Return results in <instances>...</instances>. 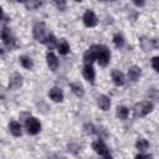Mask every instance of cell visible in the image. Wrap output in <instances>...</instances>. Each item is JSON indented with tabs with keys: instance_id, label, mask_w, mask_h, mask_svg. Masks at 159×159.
Returning <instances> with one entry per match:
<instances>
[{
	"instance_id": "cell-29",
	"label": "cell",
	"mask_w": 159,
	"mask_h": 159,
	"mask_svg": "<svg viewBox=\"0 0 159 159\" xmlns=\"http://www.w3.org/2000/svg\"><path fill=\"white\" fill-rule=\"evenodd\" d=\"M55 5H56L60 10L63 11V10H65V6H66V2H65V1H55Z\"/></svg>"
},
{
	"instance_id": "cell-24",
	"label": "cell",
	"mask_w": 159,
	"mask_h": 159,
	"mask_svg": "<svg viewBox=\"0 0 159 159\" xmlns=\"http://www.w3.org/2000/svg\"><path fill=\"white\" fill-rule=\"evenodd\" d=\"M83 132H84L86 134H94L97 130H96V127H94L93 124L86 123V124L83 125Z\"/></svg>"
},
{
	"instance_id": "cell-3",
	"label": "cell",
	"mask_w": 159,
	"mask_h": 159,
	"mask_svg": "<svg viewBox=\"0 0 159 159\" xmlns=\"http://www.w3.org/2000/svg\"><path fill=\"white\" fill-rule=\"evenodd\" d=\"M152 111H153V103L149 102V101H142V102H138L134 106V112L139 117H145Z\"/></svg>"
},
{
	"instance_id": "cell-32",
	"label": "cell",
	"mask_w": 159,
	"mask_h": 159,
	"mask_svg": "<svg viewBox=\"0 0 159 159\" xmlns=\"http://www.w3.org/2000/svg\"><path fill=\"white\" fill-rule=\"evenodd\" d=\"M102 159H113V157H112L111 154H108V155H104Z\"/></svg>"
},
{
	"instance_id": "cell-6",
	"label": "cell",
	"mask_w": 159,
	"mask_h": 159,
	"mask_svg": "<svg viewBox=\"0 0 159 159\" xmlns=\"http://www.w3.org/2000/svg\"><path fill=\"white\" fill-rule=\"evenodd\" d=\"M83 24L87 27H94L98 24V19L92 10H86V12L83 14Z\"/></svg>"
},
{
	"instance_id": "cell-21",
	"label": "cell",
	"mask_w": 159,
	"mask_h": 159,
	"mask_svg": "<svg viewBox=\"0 0 159 159\" xmlns=\"http://www.w3.org/2000/svg\"><path fill=\"white\" fill-rule=\"evenodd\" d=\"M135 147H137V149H138V150L144 152V150H147V149H148L149 143L147 142V139H144V138H139V139L137 140V143H135Z\"/></svg>"
},
{
	"instance_id": "cell-7",
	"label": "cell",
	"mask_w": 159,
	"mask_h": 159,
	"mask_svg": "<svg viewBox=\"0 0 159 159\" xmlns=\"http://www.w3.org/2000/svg\"><path fill=\"white\" fill-rule=\"evenodd\" d=\"M92 149H93L97 154H99V155H102V157L109 154V149L107 148V145H106L102 140H96V142H93V143H92Z\"/></svg>"
},
{
	"instance_id": "cell-8",
	"label": "cell",
	"mask_w": 159,
	"mask_h": 159,
	"mask_svg": "<svg viewBox=\"0 0 159 159\" xmlns=\"http://www.w3.org/2000/svg\"><path fill=\"white\" fill-rule=\"evenodd\" d=\"M21 84H22V77H21V75L12 73L11 77H10V80H9V88L17 89V88L21 87Z\"/></svg>"
},
{
	"instance_id": "cell-14",
	"label": "cell",
	"mask_w": 159,
	"mask_h": 159,
	"mask_svg": "<svg viewBox=\"0 0 159 159\" xmlns=\"http://www.w3.org/2000/svg\"><path fill=\"white\" fill-rule=\"evenodd\" d=\"M97 103H98V107L102 111H108L109 107H111V99H109V97H107L104 94H101L97 98Z\"/></svg>"
},
{
	"instance_id": "cell-10",
	"label": "cell",
	"mask_w": 159,
	"mask_h": 159,
	"mask_svg": "<svg viewBox=\"0 0 159 159\" xmlns=\"http://www.w3.org/2000/svg\"><path fill=\"white\" fill-rule=\"evenodd\" d=\"M140 76H142V70H140V67H138V66H132V67H129V70H128V78H129L132 82H137V81L140 78Z\"/></svg>"
},
{
	"instance_id": "cell-28",
	"label": "cell",
	"mask_w": 159,
	"mask_h": 159,
	"mask_svg": "<svg viewBox=\"0 0 159 159\" xmlns=\"http://www.w3.org/2000/svg\"><path fill=\"white\" fill-rule=\"evenodd\" d=\"M152 67L157 72H159V56H155V57L152 58Z\"/></svg>"
},
{
	"instance_id": "cell-12",
	"label": "cell",
	"mask_w": 159,
	"mask_h": 159,
	"mask_svg": "<svg viewBox=\"0 0 159 159\" xmlns=\"http://www.w3.org/2000/svg\"><path fill=\"white\" fill-rule=\"evenodd\" d=\"M48 96L53 101V102H62L63 101V93H62V89L58 88V87H52L48 92Z\"/></svg>"
},
{
	"instance_id": "cell-20",
	"label": "cell",
	"mask_w": 159,
	"mask_h": 159,
	"mask_svg": "<svg viewBox=\"0 0 159 159\" xmlns=\"http://www.w3.org/2000/svg\"><path fill=\"white\" fill-rule=\"evenodd\" d=\"M128 114H129V109H128L127 107L119 106V107L117 108V117H118L119 119H127Z\"/></svg>"
},
{
	"instance_id": "cell-1",
	"label": "cell",
	"mask_w": 159,
	"mask_h": 159,
	"mask_svg": "<svg viewBox=\"0 0 159 159\" xmlns=\"http://www.w3.org/2000/svg\"><path fill=\"white\" fill-rule=\"evenodd\" d=\"M32 34H34V39L36 41L45 43L46 39L48 37V34H47V29H46L45 22H37V24H35V26L32 29Z\"/></svg>"
},
{
	"instance_id": "cell-26",
	"label": "cell",
	"mask_w": 159,
	"mask_h": 159,
	"mask_svg": "<svg viewBox=\"0 0 159 159\" xmlns=\"http://www.w3.org/2000/svg\"><path fill=\"white\" fill-rule=\"evenodd\" d=\"M24 5H25V7H26V9L35 10V9H37V7H40V6H41V2H40V1H29V2H25Z\"/></svg>"
},
{
	"instance_id": "cell-19",
	"label": "cell",
	"mask_w": 159,
	"mask_h": 159,
	"mask_svg": "<svg viewBox=\"0 0 159 159\" xmlns=\"http://www.w3.org/2000/svg\"><path fill=\"white\" fill-rule=\"evenodd\" d=\"M140 47L144 50V51H150L154 48V43H153V40H149L147 37H142L140 39Z\"/></svg>"
},
{
	"instance_id": "cell-16",
	"label": "cell",
	"mask_w": 159,
	"mask_h": 159,
	"mask_svg": "<svg viewBox=\"0 0 159 159\" xmlns=\"http://www.w3.org/2000/svg\"><path fill=\"white\" fill-rule=\"evenodd\" d=\"M57 51L60 55H67L70 52V45L65 39L60 40V42L57 43Z\"/></svg>"
},
{
	"instance_id": "cell-9",
	"label": "cell",
	"mask_w": 159,
	"mask_h": 159,
	"mask_svg": "<svg viewBox=\"0 0 159 159\" xmlns=\"http://www.w3.org/2000/svg\"><path fill=\"white\" fill-rule=\"evenodd\" d=\"M46 62H47V66H48V68L51 71H56L57 70V67H58V60H57V57H56L55 53L47 52V55H46Z\"/></svg>"
},
{
	"instance_id": "cell-25",
	"label": "cell",
	"mask_w": 159,
	"mask_h": 159,
	"mask_svg": "<svg viewBox=\"0 0 159 159\" xmlns=\"http://www.w3.org/2000/svg\"><path fill=\"white\" fill-rule=\"evenodd\" d=\"M12 36L10 35V30L7 29V27H4L2 29V31H1V40H2V42L5 43L7 40H10Z\"/></svg>"
},
{
	"instance_id": "cell-4",
	"label": "cell",
	"mask_w": 159,
	"mask_h": 159,
	"mask_svg": "<svg viewBox=\"0 0 159 159\" xmlns=\"http://www.w3.org/2000/svg\"><path fill=\"white\" fill-rule=\"evenodd\" d=\"M25 127H26L27 133L31 134V135H35L41 130V123L35 117H29L25 122Z\"/></svg>"
},
{
	"instance_id": "cell-13",
	"label": "cell",
	"mask_w": 159,
	"mask_h": 159,
	"mask_svg": "<svg viewBox=\"0 0 159 159\" xmlns=\"http://www.w3.org/2000/svg\"><path fill=\"white\" fill-rule=\"evenodd\" d=\"M83 77H84V80H87L91 83L94 82L96 73H94V70H93L92 65H86L84 66V68H83Z\"/></svg>"
},
{
	"instance_id": "cell-31",
	"label": "cell",
	"mask_w": 159,
	"mask_h": 159,
	"mask_svg": "<svg viewBox=\"0 0 159 159\" xmlns=\"http://www.w3.org/2000/svg\"><path fill=\"white\" fill-rule=\"evenodd\" d=\"M134 5L135 6H143L144 5V1H134Z\"/></svg>"
},
{
	"instance_id": "cell-23",
	"label": "cell",
	"mask_w": 159,
	"mask_h": 159,
	"mask_svg": "<svg viewBox=\"0 0 159 159\" xmlns=\"http://www.w3.org/2000/svg\"><path fill=\"white\" fill-rule=\"evenodd\" d=\"M113 42H114V45H116V47H122L123 45H124V37L120 35V34H116L114 36H113Z\"/></svg>"
},
{
	"instance_id": "cell-17",
	"label": "cell",
	"mask_w": 159,
	"mask_h": 159,
	"mask_svg": "<svg viewBox=\"0 0 159 159\" xmlns=\"http://www.w3.org/2000/svg\"><path fill=\"white\" fill-rule=\"evenodd\" d=\"M70 88H71V91H72L77 97H83V94H84V89H83V87H82L80 83H77V82H72V83H70Z\"/></svg>"
},
{
	"instance_id": "cell-18",
	"label": "cell",
	"mask_w": 159,
	"mask_h": 159,
	"mask_svg": "<svg viewBox=\"0 0 159 159\" xmlns=\"http://www.w3.org/2000/svg\"><path fill=\"white\" fill-rule=\"evenodd\" d=\"M20 63H21V66L24 67V68H26V70H31L32 67H34V62H32V58L31 57H29V56H20Z\"/></svg>"
},
{
	"instance_id": "cell-11",
	"label": "cell",
	"mask_w": 159,
	"mask_h": 159,
	"mask_svg": "<svg viewBox=\"0 0 159 159\" xmlns=\"http://www.w3.org/2000/svg\"><path fill=\"white\" fill-rule=\"evenodd\" d=\"M112 81L116 86H123L124 82H125V78H124V75L123 72H120L119 70H113L112 71Z\"/></svg>"
},
{
	"instance_id": "cell-30",
	"label": "cell",
	"mask_w": 159,
	"mask_h": 159,
	"mask_svg": "<svg viewBox=\"0 0 159 159\" xmlns=\"http://www.w3.org/2000/svg\"><path fill=\"white\" fill-rule=\"evenodd\" d=\"M135 159H152L150 155H144V154H138L135 157Z\"/></svg>"
},
{
	"instance_id": "cell-5",
	"label": "cell",
	"mask_w": 159,
	"mask_h": 159,
	"mask_svg": "<svg viewBox=\"0 0 159 159\" xmlns=\"http://www.w3.org/2000/svg\"><path fill=\"white\" fill-rule=\"evenodd\" d=\"M97 52H98V45L91 46L83 55V62L86 65H92L97 60Z\"/></svg>"
},
{
	"instance_id": "cell-22",
	"label": "cell",
	"mask_w": 159,
	"mask_h": 159,
	"mask_svg": "<svg viewBox=\"0 0 159 159\" xmlns=\"http://www.w3.org/2000/svg\"><path fill=\"white\" fill-rule=\"evenodd\" d=\"M57 40H56V37L53 36V35H48V37L46 39V41H45V45L48 47V50H52L55 46H57Z\"/></svg>"
},
{
	"instance_id": "cell-15",
	"label": "cell",
	"mask_w": 159,
	"mask_h": 159,
	"mask_svg": "<svg viewBox=\"0 0 159 159\" xmlns=\"http://www.w3.org/2000/svg\"><path fill=\"white\" fill-rule=\"evenodd\" d=\"M9 129H10V133L14 135V137H20L21 133H22V129H21V124L19 122H10L9 123Z\"/></svg>"
},
{
	"instance_id": "cell-27",
	"label": "cell",
	"mask_w": 159,
	"mask_h": 159,
	"mask_svg": "<svg viewBox=\"0 0 159 159\" xmlns=\"http://www.w3.org/2000/svg\"><path fill=\"white\" fill-rule=\"evenodd\" d=\"M5 45H6L10 50H12V48H16V47H17V41H16L15 37H11L10 40H7V41L5 42Z\"/></svg>"
},
{
	"instance_id": "cell-2",
	"label": "cell",
	"mask_w": 159,
	"mask_h": 159,
	"mask_svg": "<svg viewBox=\"0 0 159 159\" xmlns=\"http://www.w3.org/2000/svg\"><path fill=\"white\" fill-rule=\"evenodd\" d=\"M111 61V51L104 45H98V52H97V62L99 66L106 67Z\"/></svg>"
}]
</instances>
